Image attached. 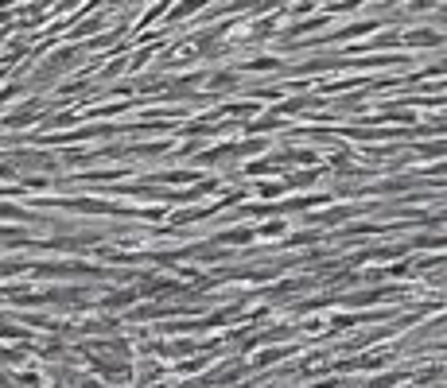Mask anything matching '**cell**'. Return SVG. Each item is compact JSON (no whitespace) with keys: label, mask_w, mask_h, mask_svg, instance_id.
I'll list each match as a JSON object with an SVG mask.
<instances>
[{"label":"cell","mask_w":447,"mask_h":388,"mask_svg":"<svg viewBox=\"0 0 447 388\" xmlns=\"http://www.w3.org/2000/svg\"><path fill=\"white\" fill-rule=\"evenodd\" d=\"M20 272H24L20 261H0V280H4V276H20Z\"/></svg>","instance_id":"obj_14"},{"label":"cell","mask_w":447,"mask_h":388,"mask_svg":"<svg viewBox=\"0 0 447 388\" xmlns=\"http://www.w3.org/2000/svg\"><path fill=\"white\" fill-rule=\"evenodd\" d=\"M0 299H4V291H0Z\"/></svg>","instance_id":"obj_20"},{"label":"cell","mask_w":447,"mask_h":388,"mask_svg":"<svg viewBox=\"0 0 447 388\" xmlns=\"http://www.w3.org/2000/svg\"><path fill=\"white\" fill-rule=\"evenodd\" d=\"M315 167H311V171H292L288 175V179H284V183H288V186H296V191H304V186H311V183H315Z\"/></svg>","instance_id":"obj_7"},{"label":"cell","mask_w":447,"mask_h":388,"mask_svg":"<svg viewBox=\"0 0 447 388\" xmlns=\"http://www.w3.org/2000/svg\"><path fill=\"white\" fill-rule=\"evenodd\" d=\"M284 191H292L288 183H257V194L261 198H280Z\"/></svg>","instance_id":"obj_10"},{"label":"cell","mask_w":447,"mask_h":388,"mask_svg":"<svg viewBox=\"0 0 447 388\" xmlns=\"http://www.w3.org/2000/svg\"><path fill=\"white\" fill-rule=\"evenodd\" d=\"M0 218H4V222H31L35 213L24 210V206H16V202H0Z\"/></svg>","instance_id":"obj_4"},{"label":"cell","mask_w":447,"mask_h":388,"mask_svg":"<svg viewBox=\"0 0 447 388\" xmlns=\"http://www.w3.org/2000/svg\"><path fill=\"white\" fill-rule=\"evenodd\" d=\"M444 346H447V342H444Z\"/></svg>","instance_id":"obj_21"},{"label":"cell","mask_w":447,"mask_h":388,"mask_svg":"<svg viewBox=\"0 0 447 388\" xmlns=\"http://www.w3.org/2000/svg\"><path fill=\"white\" fill-rule=\"evenodd\" d=\"M253 233L249 229H229V233H218V245H249Z\"/></svg>","instance_id":"obj_8"},{"label":"cell","mask_w":447,"mask_h":388,"mask_svg":"<svg viewBox=\"0 0 447 388\" xmlns=\"http://www.w3.org/2000/svg\"><path fill=\"white\" fill-rule=\"evenodd\" d=\"M55 388H67V385H55Z\"/></svg>","instance_id":"obj_19"},{"label":"cell","mask_w":447,"mask_h":388,"mask_svg":"<svg viewBox=\"0 0 447 388\" xmlns=\"http://www.w3.org/2000/svg\"><path fill=\"white\" fill-rule=\"evenodd\" d=\"M439 24H447V4H444V8H439Z\"/></svg>","instance_id":"obj_17"},{"label":"cell","mask_w":447,"mask_h":388,"mask_svg":"<svg viewBox=\"0 0 447 388\" xmlns=\"http://www.w3.org/2000/svg\"><path fill=\"white\" fill-rule=\"evenodd\" d=\"M0 4H16V0H0Z\"/></svg>","instance_id":"obj_18"},{"label":"cell","mask_w":447,"mask_h":388,"mask_svg":"<svg viewBox=\"0 0 447 388\" xmlns=\"http://www.w3.org/2000/svg\"><path fill=\"white\" fill-rule=\"evenodd\" d=\"M417 152L424 155V159H439V155H447V140H444V144H420Z\"/></svg>","instance_id":"obj_13"},{"label":"cell","mask_w":447,"mask_h":388,"mask_svg":"<svg viewBox=\"0 0 447 388\" xmlns=\"http://www.w3.org/2000/svg\"><path fill=\"white\" fill-rule=\"evenodd\" d=\"M35 116H40V105H28V109H16V113H8L0 125H4V128H28Z\"/></svg>","instance_id":"obj_2"},{"label":"cell","mask_w":447,"mask_h":388,"mask_svg":"<svg viewBox=\"0 0 447 388\" xmlns=\"http://www.w3.org/2000/svg\"><path fill=\"white\" fill-rule=\"evenodd\" d=\"M412 249H447V233H439V237H417Z\"/></svg>","instance_id":"obj_11"},{"label":"cell","mask_w":447,"mask_h":388,"mask_svg":"<svg viewBox=\"0 0 447 388\" xmlns=\"http://www.w3.org/2000/svg\"><path fill=\"white\" fill-rule=\"evenodd\" d=\"M210 0H183V4H175V8H171V24H175V19H183V16H191V12H199V8H207Z\"/></svg>","instance_id":"obj_5"},{"label":"cell","mask_w":447,"mask_h":388,"mask_svg":"<svg viewBox=\"0 0 447 388\" xmlns=\"http://www.w3.org/2000/svg\"><path fill=\"white\" fill-rule=\"evenodd\" d=\"M277 31V19H261L257 24V35H272Z\"/></svg>","instance_id":"obj_16"},{"label":"cell","mask_w":447,"mask_h":388,"mask_svg":"<svg viewBox=\"0 0 447 388\" xmlns=\"http://www.w3.org/2000/svg\"><path fill=\"white\" fill-rule=\"evenodd\" d=\"M401 43H405V47H444L447 35L444 31H432V28H417V31H405Z\"/></svg>","instance_id":"obj_1"},{"label":"cell","mask_w":447,"mask_h":388,"mask_svg":"<svg viewBox=\"0 0 447 388\" xmlns=\"http://www.w3.org/2000/svg\"><path fill=\"white\" fill-rule=\"evenodd\" d=\"M159 183H202L199 171H168V175H159Z\"/></svg>","instance_id":"obj_9"},{"label":"cell","mask_w":447,"mask_h":388,"mask_svg":"<svg viewBox=\"0 0 447 388\" xmlns=\"http://www.w3.org/2000/svg\"><path fill=\"white\" fill-rule=\"evenodd\" d=\"M284 233H288V222H284V218H277V222L261 225V237H284Z\"/></svg>","instance_id":"obj_12"},{"label":"cell","mask_w":447,"mask_h":388,"mask_svg":"<svg viewBox=\"0 0 447 388\" xmlns=\"http://www.w3.org/2000/svg\"><path fill=\"white\" fill-rule=\"evenodd\" d=\"M366 31H378V19H362V24H350V28L335 31V39H362Z\"/></svg>","instance_id":"obj_3"},{"label":"cell","mask_w":447,"mask_h":388,"mask_svg":"<svg viewBox=\"0 0 447 388\" xmlns=\"http://www.w3.org/2000/svg\"><path fill=\"white\" fill-rule=\"evenodd\" d=\"M132 299H137V291H113V295H105V299H101V307H105V310H113V307H129Z\"/></svg>","instance_id":"obj_6"},{"label":"cell","mask_w":447,"mask_h":388,"mask_svg":"<svg viewBox=\"0 0 447 388\" xmlns=\"http://www.w3.org/2000/svg\"><path fill=\"white\" fill-rule=\"evenodd\" d=\"M234 82H238L234 74H214V78H210V89H229Z\"/></svg>","instance_id":"obj_15"}]
</instances>
